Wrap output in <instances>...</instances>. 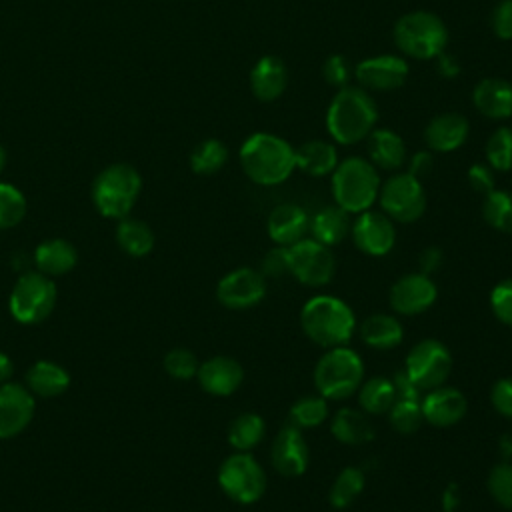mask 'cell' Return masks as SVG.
<instances>
[{
    "label": "cell",
    "mask_w": 512,
    "mask_h": 512,
    "mask_svg": "<svg viewBox=\"0 0 512 512\" xmlns=\"http://www.w3.org/2000/svg\"><path fill=\"white\" fill-rule=\"evenodd\" d=\"M326 130L332 142L354 146L376 128L378 106L372 94L358 84L338 88L326 108Z\"/></svg>",
    "instance_id": "cell-1"
},
{
    "label": "cell",
    "mask_w": 512,
    "mask_h": 512,
    "mask_svg": "<svg viewBox=\"0 0 512 512\" xmlns=\"http://www.w3.org/2000/svg\"><path fill=\"white\" fill-rule=\"evenodd\" d=\"M238 160L248 180L258 186H278L296 170L294 146L272 132L250 134L238 150Z\"/></svg>",
    "instance_id": "cell-2"
},
{
    "label": "cell",
    "mask_w": 512,
    "mask_h": 512,
    "mask_svg": "<svg viewBox=\"0 0 512 512\" xmlns=\"http://www.w3.org/2000/svg\"><path fill=\"white\" fill-rule=\"evenodd\" d=\"M300 326L304 334L322 348L346 346L356 332V316L344 300L318 294L302 306Z\"/></svg>",
    "instance_id": "cell-3"
},
{
    "label": "cell",
    "mask_w": 512,
    "mask_h": 512,
    "mask_svg": "<svg viewBox=\"0 0 512 512\" xmlns=\"http://www.w3.org/2000/svg\"><path fill=\"white\" fill-rule=\"evenodd\" d=\"M392 40L404 58L436 60L446 52L450 34L436 12L412 10L394 22Z\"/></svg>",
    "instance_id": "cell-4"
},
{
    "label": "cell",
    "mask_w": 512,
    "mask_h": 512,
    "mask_svg": "<svg viewBox=\"0 0 512 512\" xmlns=\"http://www.w3.org/2000/svg\"><path fill=\"white\" fill-rule=\"evenodd\" d=\"M378 168L362 156H348L338 162L330 174V188L334 204L348 214L370 210L380 192Z\"/></svg>",
    "instance_id": "cell-5"
},
{
    "label": "cell",
    "mask_w": 512,
    "mask_h": 512,
    "mask_svg": "<svg viewBox=\"0 0 512 512\" xmlns=\"http://www.w3.org/2000/svg\"><path fill=\"white\" fill-rule=\"evenodd\" d=\"M312 378L320 396L326 400H344L358 392L364 380V362L348 346L326 348L314 366Z\"/></svg>",
    "instance_id": "cell-6"
},
{
    "label": "cell",
    "mask_w": 512,
    "mask_h": 512,
    "mask_svg": "<svg viewBox=\"0 0 512 512\" xmlns=\"http://www.w3.org/2000/svg\"><path fill=\"white\" fill-rule=\"evenodd\" d=\"M140 188L142 178L136 168L128 164H112L96 176L92 200L102 216L122 220L136 204Z\"/></svg>",
    "instance_id": "cell-7"
},
{
    "label": "cell",
    "mask_w": 512,
    "mask_h": 512,
    "mask_svg": "<svg viewBox=\"0 0 512 512\" xmlns=\"http://www.w3.org/2000/svg\"><path fill=\"white\" fill-rule=\"evenodd\" d=\"M58 290L50 276L42 272L22 274L8 298V310L20 324H40L44 322L56 306Z\"/></svg>",
    "instance_id": "cell-8"
},
{
    "label": "cell",
    "mask_w": 512,
    "mask_h": 512,
    "mask_svg": "<svg viewBox=\"0 0 512 512\" xmlns=\"http://www.w3.org/2000/svg\"><path fill=\"white\" fill-rule=\"evenodd\" d=\"M218 484L230 500L254 504L266 492V474L250 452H234L220 464Z\"/></svg>",
    "instance_id": "cell-9"
},
{
    "label": "cell",
    "mask_w": 512,
    "mask_h": 512,
    "mask_svg": "<svg viewBox=\"0 0 512 512\" xmlns=\"http://www.w3.org/2000/svg\"><path fill=\"white\" fill-rule=\"evenodd\" d=\"M378 204L392 222H416L426 210V192L422 180L410 172H394L380 184Z\"/></svg>",
    "instance_id": "cell-10"
},
{
    "label": "cell",
    "mask_w": 512,
    "mask_h": 512,
    "mask_svg": "<svg viewBox=\"0 0 512 512\" xmlns=\"http://www.w3.org/2000/svg\"><path fill=\"white\" fill-rule=\"evenodd\" d=\"M404 370L420 386L422 392L432 390L448 380L452 372V354L444 342L436 338H424L408 350Z\"/></svg>",
    "instance_id": "cell-11"
},
{
    "label": "cell",
    "mask_w": 512,
    "mask_h": 512,
    "mask_svg": "<svg viewBox=\"0 0 512 512\" xmlns=\"http://www.w3.org/2000/svg\"><path fill=\"white\" fill-rule=\"evenodd\" d=\"M288 248L290 274L304 286H326L336 272V258L332 250L314 238H302Z\"/></svg>",
    "instance_id": "cell-12"
},
{
    "label": "cell",
    "mask_w": 512,
    "mask_h": 512,
    "mask_svg": "<svg viewBox=\"0 0 512 512\" xmlns=\"http://www.w3.org/2000/svg\"><path fill=\"white\" fill-rule=\"evenodd\" d=\"M266 296V278L260 270L242 266L224 274L216 286L218 302L228 310H248Z\"/></svg>",
    "instance_id": "cell-13"
},
{
    "label": "cell",
    "mask_w": 512,
    "mask_h": 512,
    "mask_svg": "<svg viewBox=\"0 0 512 512\" xmlns=\"http://www.w3.org/2000/svg\"><path fill=\"white\" fill-rule=\"evenodd\" d=\"M408 62L402 54H376L362 58L354 66V78L368 92H390L408 78Z\"/></svg>",
    "instance_id": "cell-14"
},
{
    "label": "cell",
    "mask_w": 512,
    "mask_h": 512,
    "mask_svg": "<svg viewBox=\"0 0 512 512\" xmlns=\"http://www.w3.org/2000/svg\"><path fill=\"white\" fill-rule=\"evenodd\" d=\"M354 246L368 256H386L396 244L394 222L380 210H364L356 214L350 226Z\"/></svg>",
    "instance_id": "cell-15"
},
{
    "label": "cell",
    "mask_w": 512,
    "mask_h": 512,
    "mask_svg": "<svg viewBox=\"0 0 512 512\" xmlns=\"http://www.w3.org/2000/svg\"><path fill=\"white\" fill-rule=\"evenodd\" d=\"M438 296V288L428 274L412 272L400 276L390 288V306L396 314L418 316L426 312Z\"/></svg>",
    "instance_id": "cell-16"
},
{
    "label": "cell",
    "mask_w": 512,
    "mask_h": 512,
    "mask_svg": "<svg viewBox=\"0 0 512 512\" xmlns=\"http://www.w3.org/2000/svg\"><path fill=\"white\" fill-rule=\"evenodd\" d=\"M270 462L282 476H302L310 462V448L300 428L286 424L282 426L270 446Z\"/></svg>",
    "instance_id": "cell-17"
},
{
    "label": "cell",
    "mask_w": 512,
    "mask_h": 512,
    "mask_svg": "<svg viewBox=\"0 0 512 512\" xmlns=\"http://www.w3.org/2000/svg\"><path fill=\"white\" fill-rule=\"evenodd\" d=\"M34 394L18 382L0 384V440L18 436L34 416Z\"/></svg>",
    "instance_id": "cell-18"
},
{
    "label": "cell",
    "mask_w": 512,
    "mask_h": 512,
    "mask_svg": "<svg viewBox=\"0 0 512 512\" xmlns=\"http://www.w3.org/2000/svg\"><path fill=\"white\" fill-rule=\"evenodd\" d=\"M424 422H428L434 428H448L458 424L468 408L466 396L452 386H438L432 390H426V394L420 400Z\"/></svg>",
    "instance_id": "cell-19"
},
{
    "label": "cell",
    "mask_w": 512,
    "mask_h": 512,
    "mask_svg": "<svg viewBox=\"0 0 512 512\" xmlns=\"http://www.w3.org/2000/svg\"><path fill=\"white\" fill-rule=\"evenodd\" d=\"M422 136L430 152L448 154L464 146L470 136V122L458 112H442L430 118Z\"/></svg>",
    "instance_id": "cell-20"
},
{
    "label": "cell",
    "mask_w": 512,
    "mask_h": 512,
    "mask_svg": "<svg viewBox=\"0 0 512 512\" xmlns=\"http://www.w3.org/2000/svg\"><path fill=\"white\" fill-rule=\"evenodd\" d=\"M196 378L200 388L210 396H230L240 388L244 368L232 356H212L198 366Z\"/></svg>",
    "instance_id": "cell-21"
},
{
    "label": "cell",
    "mask_w": 512,
    "mask_h": 512,
    "mask_svg": "<svg viewBox=\"0 0 512 512\" xmlns=\"http://www.w3.org/2000/svg\"><path fill=\"white\" fill-rule=\"evenodd\" d=\"M474 110L488 120L512 118V82L506 78H482L472 88Z\"/></svg>",
    "instance_id": "cell-22"
},
{
    "label": "cell",
    "mask_w": 512,
    "mask_h": 512,
    "mask_svg": "<svg viewBox=\"0 0 512 512\" xmlns=\"http://www.w3.org/2000/svg\"><path fill=\"white\" fill-rule=\"evenodd\" d=\"M250 92L260 102L278 100L288 86V68L280 56L266 54L256 60L248 76Z\"/></svg>",
    "instance_id": "cell-23"
},
{
    "label": "cell",
    "mask_w": 512,
    "mask_h": 512,
    "mask_svg": "<svg viewBox=\"0 0 512 512\" xmlns=\"http://www.w3.org/2000/svg\"><path fill=\"white\" fill-rule=\"evenodd\" d=\"M308 224L310 216L302 206L294 202H284L274 206L268 214L266 232L276 246H292L298 240L306 238Z\"/></svg>",
    "instance_id": "cell-24"
},
{
    "label": "cell",
    "mask_w": 512,
    "mask_h": 512,
    "mask_svg": "<svg viewBox=\"0 0 512 512\" xmlns=\"http://www.w3.org/2000/svg\"><path fill=\"white\" fill-rule=\"evenodd\" d=\"M366 152H368V160L376 168L388 170V172L400 170L408 160L406 144L402 136L392 128H374L366 136Z\"/></svg>",
    "instance_id": "cell-25"
},
{
    "label": "cell",
    "mask_w": 512,
    "mask_h": 512,
    "mask_svg": "<svg viewBox=\"0 0 512 512\" xmlns=\"http://www.w3.org/2000/svg\"><path fill=\"white\" fill-rule=\"evenodd\" d=\"M294 158H296V168L312 178L330 176L340 162L338 148L334 146V142L320 140V138L306 140L298 148H294Z\"/></svg>",
    "instance_id": "cell-26"
},
{
    "label": "cell",
    "mask_w": 512,
    "mask_h": 512,
    "mask_svg": "<svg viewBox=\"0 0 512 512\" xmlns=\"http://www.w3.org/2000/svg\"><path fill=\"white\" fill-rule=\"evenodd\" d=\"M350 226H352L350 214L346 210H342L340 206L332 204V206H324L316 214H312L308 232H310V238H314L316 242L330 248V246L340 244L350 234Z\"/></svg>",
    "instance_id": "cell-27"
},
{
    "label": "cell",
    "mask_w": 512,
    "mask_h": 512,
    "mask_svg": "<svg viewBox=\"0 0 512 512\" xmlns=\"http://www.w3.org/2000/svg\"><path fill=\"white\" fill-rule=\"evenodd\" d=\"M26 388L34 396L56 398L70 388V374L52 360H38L26 372Z\"/></svg>",
    "instance_id": "cell-28"
},
{
    "label": "cell",
    "mask_w": 512,
    "mask_h": 512,
    "mask_svg": "<svg viewBox=\"0 0 512 512\" xmlns=\"http://www.w3.org/2000/svg\"><path fill=\"white\" fill-rule=\"evenodd\" d=\"M34 262L38 266V272L46 276H62L76 266L78 252L72 242L64 238H50L36 246Z\"/></svg>",
    "instance_id": "cell-29"
},
{
    "label": "cell",
    "mask_w": 512,
    "mask_h": 512,
    "mask_svg": "<svg viewBox=\"0 0 512 512\" xmlns=\"http://www.w3.org/2000/svg\"><path fill=\"white\" fill-rule=\"evenodd\" d=\"M404 338L402 324L396 316L376 312L362 320L360 324V340L374 350H392Z\"/></svg>",
    "instance_id": "cell-30"
},
{
    "label": "cell",
    "mask_w": 512,
    "mask_h": 512,
    "mask_svg": "<svg viewBox=\"0 0 512 512\" xmlns=\"http://www.w3.org/2000/svg\"><path fill=\"white\" fill-rule=\"evenodd\" d=\"M332 436L346 446H360L374 438V426L364 410L340 408L330 420Z\"/></svg>",
    "instance_id": "cell-31"
},
{
    "label": "cell",
    "mask_w": 512,
    "mask_h": 512,
    "mask_svg": "<svg viewBox=\"0 0 512 512\" xmlns=\"http://www.w3.org/2000/svg\"><path fill=\"white\" fill-rule=\"evenodd\" d=\"M116 242L128 256L142 258L154 248V232L146 222L126 216L116 228Z\"/></svg>",
    "instance_id": "cell-32"
},
{
    "label": "cell",
    "mask_w": 512,
    "mask_h": 512,
    "mask_svg": "<svg viewBox=\"0 0 512 512\" xmlns=\"http://www.w3.org/2000/svg\"><path fill=\"white\" fill-rule=\"evenodd\" d=\"M396 400L392 378L372 376L358 388V404L366 414H386Z\"/></svg>",
    "instance_id": "cell-33"
},
{
    "label": "cell",
    "mask_w": 512,
    "mask_h": 512,
    "mask_svg": "<svg viewBox=\"0 0 512 512\" xmlns=\"http://www.w3.org/2000/svg\"><path fill=\"white\" fill-rule=\"evenodd\" d=\"M264 434V418L256 412H242L228 426V442L236 452H250L262 442Z\"/></svg>",
    "instance_id": "cell-34"
},
{
    "label": "cell",
    "mask_w": 512,
    "mask_h": 512,
    "mask_svg": "<svg viewBox=\"0 0 512 512\" xmlns=\"http://www.w3.org/2000/svg\"><path fill=\"white\" fill-rule=\"evenodd\" d=\"M364 484H366V478H364L362 468L346 466L334 478V482L330 486V492H328V502L336 510H344L350 504H354V500L362 494Z\"/></svg>",
    "instance_id": "cell-35"
},
{
    "label": "cell",
    "mask_w": 512,
    "mask_h": 512,
    "mask_svg": "<svg viewBox=\"0 0 512 512\" xmlns=\"http://www.w3.org/2000/svg\"><path fill=\"white\" fill-rule=\"evenodd\" d=\"M328 418V400L320 394L300 396L288 410V424L308 430L318 428Z\"/></svg>",
    "instance_id": "cell-36"
},
{
    "label": "cell",
    "mask_w": 512,
    "mask_h": 512,
    "mask_svg": "<svg viewBox=\"0 0 512 512\" xmlns=\"http://www.w3.org/2000/svg\"><path fill=\"white\" fill-rule=\"evenodd\" d=\"M482 216L490 228L512 234V190L488 192L482 200Z\"/></svg>",
    "instance_id": "cell-37"
},
{
    "label": "cell",
    "mask_w": 512,
    "mask_h": 512,
    "mask_svg": "<svg viewBox=\"0 0 512 512\" xmlns=\"http://www.w3.org/2000/svg\"><path fill=\"white\" fill-rule=\"evenodd\" d=\"M228 162V148L218 138L202 140L190 154V168L200 176L216 174Z\"/></svg>",
    "instance_id": "cell-38"
},
{
    "label": "cell",
    "mask_w": 512,
    "mask_h": 512,
    "mask_svg": "<svg viewBox=\"0 0 512 512\" xmlns=\"http://www.w3.org/2000/svg\"><path fill=\"white\" fill-rule=\"evenodd\" d=\"M486 164L494 172H510L512 170V128L498 126L492 130L484 144Z\"/></svg>",
    "instance_id": "cell-39"
},
{
    "label": "cell",
    "mask_w": 512,
    "mask_h": 512,
    "mask_svg": "<svg viewBox=\"0 0 512 512\" xmlns=\"http://www.w3.org/2000/svg\"><path fill=\"white\" fill-rule=\"evenodd\" d=\"M420 400H408V398H396L394 400V404L390 406V410L386 414H388L390 426L396 432L412 434V432H416L422 426L424 416H422Z\"/></svg>",
    "instance_id": "cell-40"
},
{
    "label": "cell",
    "mask_w": 512,
    "mask_h": 512,
    "mask_svg": "<svg viewBox=\"0 0 512 512\" xmlns=\"http://www.w3.org/2000/svg\"><path fill=\"white\" fill-rule=\"evenodd\" d=\"M26 214V198L24 194L8 184L0 182V230H8L22 222Z\"/></svg>",
    "instance_id": "cell-41"
},
{
    "label": "cell",
    "mask_w": 512,
    "mask_h": 512,
    "mask_svg": "<svg viewBox=\"0 0 512 512\" xmlns=\"http://www.w3.org/2000/svg\"><path fill=\"white\" fill-rule=\"evenodd\" d=\"M486 486L498 506L512 510V462L496 464L488 474Z\"/></svg>",
    "instance_id": "cell-42"
},
{
    "label": "cell",
    "mask_w": 512,
    "mask_h": 512,
    "mask_svg": "<svg viewBox=\"0 0 512 512\" xmlns=\"http://www.w3.org/2000/svg\"><path fill=\"white\" fill-rule=\"evenodd\" d=\"M162 364H164V370L168 372V376H172L174 380L196 378V372H198V366H200L196 354L188 348L168 350Z\"/></svg>",
    "instance_id": "cell-43"
},
{
    "label": "cell",
    "mask_w": 512,
    "mask_h": 512,
    "mask_svg": "<svg viewBox=\"0 0 512 512\" xmlns=\"http://www.w3.org/2000/svg\"><path fill=\"white\" fill-rule=\"evenodd\" d=\"M322 78L328 86H334L338 90L350 84V80L354 78V68L346 56L330 54L322 64Z\"/></svg>",
    "instance_id": "cell-44"
},
{
    "label": "cell",
    "mask_w": 512,
    "mask_h": 512,
    "mask_svg": "<svg viewBox=\"0 0 512 512\" xmlns=\"http://www.w3.org/2000/svg\"><path fill=\"white\" fill-rule=\"evenodd\" d=\"M490 308L502 324L512 326V278H504L492 288Z\"/></svg>",
    "instance_id": "cell-45"
},
{
    "label": "cell",
    "mask_w": 512,
    "mask_h": 512,
    "mask_svg": "<svg viewBox=\"0 0 512 512\" xmlns=\"http://www.w3.org/2000/svg\"><path fill=\"white\" fill-rule=\"evenodd\" d=\"M488 22L498 40H512V0H498L490 10Z\"/></svg>",
    "instance_id": "cell-46"
},
{
    "label": "cell",
    "mask_w": 512,
    "mask_h": 512,
    "mask_svg": "<svg viewBox=\"0 0 512 512\" xmlns=\"http://www.w3.org/2000/svg\"><path fill=\"white\" fill-rule=\"evenodd\" d=\"M260 272H262L264 278H278V276L290 274L288 248L286 246H276V248L268 250L260 260Z\"/></svg>",
    "instance_id": "cell-47"
},
{
    "label": "cell",
    "mask_w": 512,
    "mask_h": 512,
    "mask_svg": "<svg viewBox=\"0 0 512 512\" xmlns=\"http://www.w3.org/2000/svg\"><path fill=\"white\" fill-rule=\"evenodd\" d=\"M468 184L474 192L486 196L488 192H492L496 188V178H494V170L486 164V162H474L468 172H466Z\"/></svg>",
    "instance_id": "cell-48"
},
{
    "label": "cell",
    "mask_w": 512,
    "mask_h": 512,
    "mask_svg": "<svg viewBox=\"0 0 512 512\" xmlns=\"http://www.w3.org/2000/svg\"><path fill=\"white\" fill-rule=\"evenodd\" d=\"M490 402L500 416L512 418V376H504L494 382L490 390Z\"/></svg>",
    "instance_id": "cell-49"
},
{
    "label": "cell",
    "mask_w": 512,
    "mask_h": 512,
    "mask_svg": "<svg viewBox=\"0 0 512 512\" xmlns=\"http://www.w3.org/2000/svg\"><path fill=\"white\" fill-rule=\"evenodd\" d=\"M392 384H394L396 398H408V400H420L422 398L420 386L408 376L406 370H398L392 376Z\"/></svg>",
    "instance_id": "cell-50"
},
{
    "label": "cell",
    "mask_w": 512,
    "mask_h": 512,
    "mask_svg": "<svg viewBox=\"0 0 512 512\" xmlns=\"http://www.w3.org/2000/svg\"><path fill=\"white\" fill-rule=\"evenodd\" d=\"M434 168V156L430 150H418L408 158V172L418 180L426 178Z\"/></svg>",
    "instance_id": "cell-51"
},
{
    "label": "cell",
    "mask_w": 512,
    "mask_h": 512,
    "mask_svg": "<svg viewBox=\"0 0 512 512\" xmlns=\"http://www.w3.org/2000/svg\"><path fill=\"white\" fill-rule=\"evenodd\" d=\"M442 250L438 246H428L420 252V270L422 274H434L442 266Z\"/></svg>",
    "instance_id": "cell-52"
},
{
    "label": "cell",
    "mask_w": 512,
    "mask_h": 512,
    "mask_svg": "<svg viewBox=\"0 0 512 512\" xmlns=\"http://www.w3.org/2000/svg\"><path fill=\"white\" fill-rule=\"evenodd\" d=\"M436 70H438V74L444 76V78H452V76H456V74L460 72L458 62H456L452 56H448L446 52H442V54L436 58Z\"/></svg>",
    "instance_id": "cell-53"
},
{
    "label": "cell",
    "mask_w": 512,
    "mask_h": 512,
    "mask_svg": "<svg viewBox=\"0 0 512 512\" xmlns=\"http://www.w3.org/2000/svg\"><path fill=\"white\" fill-rule=\"evenodd\" d=\"M458 504H460V490L456 484H450L444 494H442V506H444V512H456L458 510Z\"/></svg>",
    "instance_id": "cell-54"
},
{
    "label": "cell",
    "mask_w": 512,
    "mask_h": 512,
    "mask_svg": "<svg viewBox=\"0 0 512 512\" xmlns=\"http://www.w3.org/2000/svg\"><path fill=\"white\" fill-rule=\"evenodd\" d=\"M12 374H14V362H12V358H10L6 352H0V384L10 382Z\"/></svg>",
    "instance_id": "cell-55"
},
{
    "label": "cell",
    "mask_w": 512,
    "mask_h": 512,
    "mask_svg": "<svg viewBox=\"0 0 512 512\" xmlns=\"http://www.w3.org/2000/svg\"><path fill=\"white\" fill-rule=\"evenodd\" d=\"M500 452L504 454V458H512V434H504L500 438Z\"/></svg>",
    "instance_id": "cell-56"
},
{
    "label": "cell",
    "mask_w": 512,
    "mask_h": 512,
    "mask_svg": "<svg viewBox=\"0 0 512 512\" xmlns=\"http://www.w3.org/2000/svg\"><path fill=\"white\" fill-rule=\"evenodd\" d=\"M4 164H6V152H4V148L0 146V172L4 170Z\"/></svg>",
    "instance_id": "cell-57"
}]
</instances>
